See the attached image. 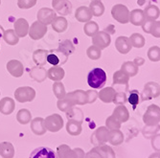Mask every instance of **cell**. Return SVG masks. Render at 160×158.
I'll list each match as a JSON object with an SVG mask.
<instances>
[{"label": "cell", "instance_id": "cell-1", "mask_svg": "<svg viewBox=\"0 0 160 158\" xmlns=\"http://www.w3.org/2000/svg\"><path fill=\"white\" fill-rule=\"evenodd\" d=\"M108 80L107 73L102 68H94L92 69L88 75H87V83L93 89L103 88Z\"/></svg>", "mask_w": 160, "mask_h": 158}, {"label": "cell", "instance_id": "cell-2", "mask_svg": "<svg viewBox=\"0 0 160 158\" xmlns=\"http://www.w3.org/2000/svg\"><path fill=\"white\" fill-rule=\"evenodd\" d=\"M143 123L145 126H157L160 123V106L151 105L147 107L143 115Z\"/></svg>", "mask_w": 160, "mask_h": 158}, {"label": "cell", "instance_id": "cell-3", "mask_svg": "<svg viewBox=\"0 0 160 158\" xmlns=\"http://www.w3.org/2000/svg\"><path fill=\"white\" fill-rule=\"evenodd\" d=\"M57 155L59 158H85V153L81 148H71L65 144L57 148Z\"/></svg>", "mask_w": 160, "mask_h": 158}, {"label": "cell", "instance_id": "cell-4", "mask_svg": "<svg viewBox=\"0 0 160 158\" xmlns=\"http://www.w3.org/2000/svg\"><path fill=\"white\" fill-rule=\"evenodd\" d=\"M160 96V84L155 81H148L144 85V88L140 94V100L142 102L149 101Z\"/></svg>", "mask_w": 160, "mask_h": 158}, {"label": "cell", "instance_id": "cell-5", "mask_svg": "<svg viewBox=\"0 0 160 158\" xmlns=\"http://www.w3.org/2000/svg\"><path fill=\"white\" fill-rule=\"evenodd\" d=\"M129 10L123 4H116L111 9V16L120 24H127L129 22Z\"/></svg>", "mask_w": 160, "mask_h": 158}, {"label": "cell", "instance_id": "cell-6", "mask_svg": "<svg viewBox=\"0 0 160 158\" xmlns=\"http://www.w3.org/2000/svg\"><path fill=\"white\" fill-rule=\"evenodd\" d=\"M14 98L18 103H29L36 98V90L31 86H21L14 91Z\"/></svg>", "mask_w": 160, "mask_h": 158}, {"label": "cell", "instance_id": "cell-7", "mask_svg": "<svg viewBox=\"0 0 160 158\" xmlns=\"http://www.w3.org/2000/svg\"><path fill=\"white\" fill-rule=\"evenodd\" d=\"M44 125L48 131L50 132H58L63 127V119L60 114H52L49 115L46 119H44Z\"/></svg>", "mask_w": 160, "mask_h": 158}, {"label": "cell", "instance_id": "cell-8", "mask_svg": "<svg viewBox=\"0 0 160 158\" xmlns=\"http://www.w3.org/2000/svg\"><path fill=\"white\" fill-rule=\"evenodd\" d=\"M47 31H48L47 25L43 24L39 20H36L35 22H33L31 24L30 28H29L28 35L32 39L38 40V39H41L43 37L46 35Z\"/></svg>", "mask_w": 160, "mask_h": 158}, {"label": "cell", "instance_id": "cell-9", "mask_svg": "<svg viewBox=\"0 0 160 158\" xmlns=\"http://www.w3.org/2000/svg\"><path fill=\"white\" fill-rule=\"evenodd\" d=\"M109 136V129L107 126H100L98 127L91 136V143L95 147L106 145L108 142Z\"/></svg>", "mask_w": 160, "mask_h": 158}, {"label": "cell", "instance_id": "cell-10", "mask_svg": "<svg viewBox=\"0 0 160 158\" xmlns=\"http://www.w3.org/2000/svg\"><path fill=\"white\" fill-rule=\"evenodd\" d=\"M68 61V56L62 53L59 49L50 50L47 56V63H50L52 66H61L66 63Z\"/></svg>", "mask_w": 160, "mask_h": 158}, {"label": "cell", "instance_id": "cell-11", "mask_svg": "<svg viewBox=\"0 0 160 158\" xmlns=\"http://www.w3.org/2000/svg\"><path fill=\"white\" fill-rule=\"evenodd\" d=\"M111 43L110 35L105 31H99L95 36L92 37V45L104 50L108 48Z\"/></svg>", "mask_w": 160, "mask_h": 158}, {"label": "cell", "instance_id": "cell-12", "mask_svg": "<svg viewBox=\"0 0 160 158\" xmlns=\"http://www.w3.org/2000/svg\"><path fill=\"white\" fill-rule=\"evenodd\" d=\"M65 98H67L74 106H84L87 105V94L86 91L82 89H77L66 93Z\"/></svg>", "mask_w": 160, "mask_h": 158}, {"label": "cell", "instance_id": "cell-13", "mask_svg": "<svg viewBox=\"0 0 160 158\" xmlns=\"http://www.w3.org/2000/svg\"><path fill=\"white\" fill-rule=\"evenodd\" d=\"M52 7L62 17L68 16L72 12V4L69 0H52Z\"/></svg>", "mask_w": 160, "mask_h": 158}, {"label": "cell", "instance_id": "cell-14", "mask_svg": "<svg viewBox=\"0 0 160 158\" xmlns=\"http://www.w3.org/2000/svg\"><path fill=\"white\" fill-rule=\"evenodd\" d=\"M37 17H38V20H39L43 24L48 26V25H51L54 19L57 17V12L53 9L43 7L38 10L37 13Z\"/></svg>", "mask_w": 160, "mask_h": 158}, {"label": "cell", "instance_id": "cell-15", "mask_svg": "<svg viewBox=\"0 0 160 158\" xmlns=\"http://www.w3.org/2000/svg\"><path fill=\"white\" fill-rule=\"evenodd\" d=\"M6 68L9 73L14 78H20L24 73V66L21 62L18 60H11L7 62Z\"/></svg>", "mask_w": 160, "mask_h": 158}, {"label": "cell", "instance_id": "cell-16", "mask_svg": "<svg viewBox=\"0 0 160 158\" xmlns=\"http://www.w3.org/2000/svg\"><path fill=\"white\" fill-rule=\"evenodd\" d=\"M115 48L122 55H127L128 53H129L130 50L132 49V45L130 43L129 37L125 36L118 37L115 40Z\"/></svg>", "mask_w": 160, "mask_h": 158}, {"label": "cell", "instance_id": "cell-17", "mask_svg": "<svg viewBox=\"0 0 160 158\" xmlns=\"http://www.w3.org/2000/svg\"><path fill=\"white\" fill-rule=\"evenodd\" d=\"M29 158H59L57 155V152H55L53 150L46 148V147H39L35 149Z\"/></svg>", "mask_w": 160, "mask_h": 158}, {"label": "cell", "instance_id": "cell-18", "mask_svg": "<svg viewBox=\"0 0 160 158\" xmlns=\"http://www.w3.org/2000/svg\"><path fill=\"white\" fill-rule=\"evenodd\" d=\"M29 28L30 25L25 18H18L13 23V30L18 37H25L29 33Z\"/></svg>", "mask_w": 160, "mask_h": 158}, {"label": "cell", "instance_id": "cell-19", "mask_svg": "<svg viewBox=\"0 0 160 158\" xmlns=\"http://www.w3.org/2000/svg\"><path fill=\"white\" fill-rule=\"evenodd\" d=\"M93 14L90 11V9L86 6H81L79 7L75 12V18L82 23H86L92 19Z\"/></svg>", "mask_w": 160, "mask_h": 158}, {"label": "cell", "instance_id": "cell-20", "mask_svg": "<svg viewBox=\"0 0 160 158\" xmlns=\"http://www.w3.org/2000/svg\"><path fill=\"white\" fill-rule=\"evenodd\" d=\"M29 75L34 81L38 82H42L47 78V70L43 66L36 65L31 68L30 72H29Z\"/></svg>", "mask_w": 160, "mask_h": 158}, {"label": "cell", "instance_id": "cell-21", "mask_svg": "<svg viewBox=\"0 0 160 158\" xmlns=\"http://www.w3.org/2000/svg\"><path fill=\"white\" fill-rule=\"evenodd\" d=\"M16 103L14 100L10 97H5L0 100V112L4 115H10L14 111Z\"/></svg>", "mask_w": 160, "mask_h": 158}, {"label": "cell", "instance_id": "cell-22", "mask_svg": "<svg viewBox=\"0 0 160 158\" xmlns=\"http://www.w3.org/2000/svg\"><path fill=\"white\" fill-rule=\"evenodd\" d=\"M31 131L34 134L41 136L45 134L46 132V127L44 125V119L41 117H37L35 119H32L31 121Z\"/></svg>", "mask_w": 160, "mask_h": 158}, {"label": "cell", "instance_id": "cell-23", "mask_svg": "<svg viewBox=\"0 0 160 158\" xmlns=\"http://www.w3.org/2000/svg\"><path fill=\"white\" fill-rule=\"evenodd\" d=\"M64 76L65 72L62 66H51L47 70V78L53 81H61Z\"/></svg>", "mask_w": 160, "mask_h": 158}, {"label": "cell", "instance_id": "cell-24", "mask_svg": "<svg viewBox=\"0 0 160 158\" xmlns=\"http://www.w3.org/2000/svg\"><path fill=\"white\" fill-rule=\"evenodd\" d=\"M115 94H116V90L112 86H108V87H105L103 89H101L100 92H98V98L105 104H110L113 102Z\"/></svg>", "mask_w": 160, "mask_h": 158}, {"label": "cell", "instance_id": "cell-25", "mask_svg": "<svg viewBox=\"0 0 160 158\" xmlns=\"http://www.w3.org/2000/svg\"><path fill=\"white\" fill-rule=\"evenodd\" d=\"M112 115L118 121H120L122 124H124L129 120V112H128V109L127 108V106L125 105H121V106H116L112 112Z\"/></svg>", "mask_w": 160, "mask_h": 158}, {"label": "cell", "instance_id": "cell-26", "mask_svg": "<svg viewBox=\"0 0 160 158\" xmlns=\"http://www.w3.org/2000/svg\"><path fill=\"white\" fill-rule=\"evenodd\" d=\"M146 20L144 10L134 9L129 12V22L134 26H141Z\"/></svg>", "mask_w": 160, "mask_h": 158}, {"label": "cell", "instance_id": "cell-27", "mask_svg": "<svg viewBox=\"0 0 160 158\" xmlns=\"http://www.w3.org/2000/svg\"><path fill=\"white\" fill-rule=\"evenodd\" d=\"M52 29L57 33H63L68 28V21L64 17H57L51 24Z\"/></svg>", "mask_w": 160, "mask_h": 158}, {"label": "cell", "instance_id": "cell-28", "mask_svg": "<svg viewBox=\"0 0 160 158\" xmlns=\"http://www.w3.org/2000/svg\"><path fill=\"white\" fill-rule=\"evenodd\" d=\"M49 51L44 49H38L33 53V61L38 66H44L47 63V56Z\"/></svg>", "mask_w": 160, "mask_h": 158}, {"label": "cell", "instance_id": "cell-29", "mask_svg": "<svg viewBox=\"0 0 160 158\" xmlns=\"http://www.w3.org/2000/svg\"><path fill=\"white\" fill-rule=\"evenodd\" d=\"M82 123L75 120H68L66 123V131L69 135L78 136L82 133Z\"/></svg>", "mask_w": 160, "mask_h": 158}, {"label": "cell", "instance_id": "cell-30", "mask_svg": "<svg viewBox=\"0 0 160 158\" xmlns=\"http://www.w3.org/2000/svg\"><path fill=\"white\" fill-rule=\"evenodd\" d=\"M124 142V134L120 129L109 131L108 143L112 146H119Z\"/></svg>", "mask_w": 160, "mask_h": 158}, {"label": "cell", "instance_id": "cell-31", "mask_svg": "<svg viewBox=\"0 0 160 158\" xmlns=\"http://www.w3.org/2000/svg\"><path fill=\"white\" fill-rule=\"evenodd\" d=\"M121 70L129 78H132L138 74L139 67L133 62H125L121 66Z\"/></svg>", "mask_w": 160, "mask_h": 158}, {"label": "cell", "instance_id": "cell-32", "mask_svg": "<svg viewBox=\"0 0 160 158\" xmlns=\"http://www.w3.org/2000/svg\"><path fill=\"white\" fill-rule=\"evenodd\" d=\"M2 37L4 39V41L7 43L8 45L13 46V45H17L18 41H19V37L16 34L13 29H8V30L3 32Z\"/></svg>", "mask_w": 160, "mask_h": 158}, {"label": "cell", "instance_id": "cell-33", "mask_svg": "<svg viewBox=\"0 0 160 158\" xmlns=\"http://www.w3.org/2000/svg\"><path fill=\"white\" fill-rule=\"evenodd\" d=\"M0 156H2V158H13L14 148L12 143L10 142L0 143Z\"/></svg>", "mask_w": 160, "mask_h": 158}, {"label": "cell", "instance_id": "cell-34", "mask_svg": "<svg viewBox=\"0 0 160 158\" xmlns=\"http://www.w3.org/2000/svg\"><path fill=\"white\" fill-rule=\"evenodd\" d=\"M144 13L145 17H146V19L155 21L160 17V9L156 5L151 4L144 10Z\"/></svg>", "mask_w": 160, "mask_h": 158}, {"label": "cell", "instance_id": "cell-35", "mask_svg": "<svg viewBox=\"0 0 160 158\" xmlns=\"http://www.w3.org/2000/svg\"><path fill=\"white\" fill-rule=\"evenodd\" d=\"M95 17H100L105 12V5L102 1H91L88 7Z\"/></svg>", "mask_w": 160, "mask_h": 158}, {"label": "cell", "instance_id": "cell-36", "mask_svg": "<svg viewBox=\"0 0 160 158\" xmlns=\"http://www.w3.org/2000/svg\"><path fill=\"white\" fill-rule=\"evenodd\" d=\"M129 77L125 74L124 72L120 69L118 71H116L114 72V74H113V84H123V85H127L128 84V81H129Z\"/></svg>", "mask_w": 160, "mask_h": 158}, {"label": "cell", "instance_id": "cell-37", "mask_svg": "<svg viewBox=\"0 0 160 158\" xmlns=\"http://www.w3.org/2000/svg\"><path fill=\"white\" fill-rule=\"evenodd\" d=\"M99 25L96 21L90 20L88 22L84 23L83 26V32L87 37H92L93 36H95L98 32H99Z\"/></svg>", "mask_w": 160, "mask_h": 158}, {"label": "cell", "instance_id": "cell-38", "mask_svg": "<svg viewBox=\"0 0 160 158\" xmlns=\"http://www.w3.org/2000/svg\"><path fill=\"white\" fill-rule=\"evenodd\" d=\"M66 114V118L68 120H75L78 122L82 123L83 121V113L82 111V109L73 106L70 110H68L67 112H65Z\"/></svg>", "mask_w": 160, "mask_h": 158}, {"label": "cell", "instance_id": "cell-39", "mask_svg": "<svg viewBox=\"0 0 160 158\" xmlns=\"http://www.w3.org/2000/svg\"><path fill=\"white\" fill-rule=\"evenodd\" d=\"M17 120L21 125H27L32 121V114L26 108L20 109L17 114Z\"/></svg>", "mask_w": 160, "mask_h": 158}, {"label": "cell", "instance_id": "cell-40", "mask_svg": "<svg viewBox=\"0 0 160 158\" xmlns=\"http://www.w3.org/2000/svg\"><path fill=\"white\" fill-rule=\"evenodd\" d=\"M59 50H61L62 53H64L66 56H70L75 52V45L73 42L69 39H65L62 41L59 44Z\"/></svg>", "mask_w": 160, "mask_h": 158}, {"label": "cell", "instance_id": "cell-41", "mask_svg": "<svg viewBox=\"0 0 160 158\" xmlns=\"http://www.w3.org/2000/svg\"><path fill=\"white\" fill-rule=\"evenodd\" d=\"M129 40L132 47H135V48H142L146 44V39H145V37L141 34H138V33H133L130 36Z\"/></svg>", "mask_w": 160, "mask_h": 158}, {"label": "cell", "instance_id": "cell-42", "mask_svg": "<svg viewBox=\"0 0 160 158\" xmlns=\"http://www.w3.org/2000/svg\"><path fill=\"white\" fill-rule=\"evenodd\" d=\"M95 149L101 153L103 158H116L115 151H113V149L110 146L103 145V146L95 147Z\"/></svg>", "mask_w": 160, "mask_h": 158}, {"label": "cell", "instance_id": "cell-43", "mask_svg": "<svg viewBox=\"0 0 160 158\" xmlns=\"http://www.w3.org/2000/svg\"><path fill=\"white\" fill-rule=\"evenodd\" d=\"M52 88H53L54 95L58 98V100L63 99L65 97L66 95L65 87H64V84L62 81H55Z\"/></svg>", "mask_w": 160, "mask_h": 158}, {"label": "cell", "instance_id": "cell-44", "mask_svg": "<svg viewBox=\"0 0 160 158\" xmlns=\"http://www.w3.org/2000/svg\"><path fill=\"white\" fill-rule=\"evenodd\" d=\"M160 129L159 125L157 126H145V127L142 129V134L145 138L152 139Z\"/></svg>", "mask_w": 160, "mask_h": 158}, {"label": "cell", "instance_id": "cell-45", "mask_svg": "<svg viewBox=\"0 0 160 158\" xmlns=\"http://www.w3.org/2000/svg\"><path fill=\"white\" fill-rule=\"evenodd\" d=\"M86 55H87V57H88L90 60L97 61V60L101 59V57H102V50L100 48L94 46V45H91V46H89L88 48H87Z\"/></svg>", "mask_w": 160, "mask_h": 158}, {"label": "cell", "instance_id": "cell-46", "mask_svg": "<svg viewBox=\"0 0 160 158\" xmlns=\"http://www.w3.org/2000/svg\"><path fill=\"white\" fill-rule=\"evenodd\" d=\"M140 101H141L140 100V93L137 90L133 89V90H132L129 92V95L128 96V102L132 106L133 109L136 108V106L140 103Z\"/></svg>", "mask_w": 160, "mask_h": 158}, {"label": "cell", "instance_id": "cell-47", "mask_svg": "<svg viewBox=\"0 0 160 158\" xmlns=\"http://www.w3.org/2000/svg\"><path fill=\"white\" fill-rule=\"evenodd\" d=\"M57 106L58 108H59L61 111L62 112H67L68 110H70L73 106H75L73 104H72L70 101L67 99V98H63V99H60V100H58V102H57Z\"/></svg>", "mask_w": 160, "mask_h": 158}, {"label": "cell", "instance_id": "cell-48", "mask_svg": "<svg viewBox=\"0 0 160 158\" xmlns=\"http://www.w3.org/2000/svg\"><path fill=\"white\" fill-rule=\"evenodd\" d=\"M148 57L152 62H157L160 61V47L158 46H152L148 50Z\"/></svg>", "mask_w": 160, "mask_h": 158}, {"label": "cell", "instance_id": "cell-49", "mask_svg": "<svg viewBox=\"0 0 160 158\" xmlns=\"http://www.w3.org/2000/svg\"><path fill=\"white\" fill-rule=\"evenodd\" d=\"M122 126V123L116 119L113 115H110L109 117L106 120V126L109 129V131H113V129H120Z\"/></svg>", "mask_w": 160, "mask_h": 158}, {"label": "cell", "instance_id": "cell-50", "mask_svg": "<svg viewBox=\"0 0 160 158\" xmlns=\"http://www.w3.org/2000/svg\"><path fill=\"white\" fill-rule=\"evenodd\" d=\"M127 102H128V96L126 95L125 92H116L112 103H114L117 106H121V105H125Z\"/></svg>", "mask_w": 160, "mask_h": 158}, {"label": "cell", "instance_id": "cell-51", "mask_svg": "<svg viewBox=\"0 0 160 158\" xmlns=\"http://www.w3.org/2000/svg\"><path fill=\"white\" fill-rule=\"evenodd\" d=\"M37 1L38 0H18V6L22 10L31 9L37 4Z\"/></svg>", "mask_w": 160, "mask_h": 158}, {"label": "cell", "instance_id": "cell-52", "mask_svg": "<svg viewBox=\"0 0 160 158\" xmlns=\"http://www.w3.org/2000/svg\"><path fill=\"white\" fill-rule=\"evenodd\" d=\"M150 34L156 38H160V20H155L153 22Z\"/></svg>", "mask_w": 160, "mask_h": 158}, {"label": "cell", "instance_id": "cell-53", "mask_svg": "<svg viewBox=\"0 0 160 158\" xmlns=\"http://www.w3.org/2000/svg\"><path fill=\"white\" fill-rule=\"evenodd\" d=\"M152 148L153 151L160 152V133H156L152 139H151Z\"/></svg>", "mask_w": 160, "mask_h": 158}, {"label": "cell", "instance_id": "cell-54", "mask_svg": "<svg viewBox=\"0 0 160 158\" xmlns=\"http://www.w3.org/2000/svg\"><path fill=\"white\" fill-rule=\"evenodd\" d=\"M86 94H87V104H93L98 99V92L95 89L86 90Z\"/></svg>", "mask_w": 160, "mask_h": 158}, {"label": "cell", "instance_id": "cell-55", "mask_svg": "<svg viewBox=\"0 0 160 158\" xmlns=\"http://www.w3.org/2000/svg\"><path fill=\"white\" fill-rule=\"evenodd\" d=\"M153 22H154V21H152V20H148V19L145 20L144 23L141 25V27H142V29H143V31H144L145 33H147V34H150L151 29H152V26Z\"/></svg>", "mask_w": 160, "mask_h": 158}, {"label": "cell", "instance_id": "cell-56", "mask_svg": "<svg viewBox=\"0 0 160 158\" xmlns=\"http://www.w3.org/2000/svg\"><path fill=\"white\" fill-rule=\"evenodd\" d=\"M85 158H103V157H102L101 153L95 148H93L88 152L85 153Z\"/></svg>", "mask_w": 160, "mask_h": 158}, {"label": "cell", "instance_id": "cell-57", "mask_svg": "<svg viewBox=\"0 0 160 158\" xmlns=\"http://www.w3.org/2000/svg\"><path fill=\"white\" fill-rule=\"evenodd\" d=\"M133 62H134V63L139 67V66H141V65H143V64H144L145 60H144V59H142V57H136V59H134Z\"/></svg>", "mask_w": 160, "mask_h": 158}, {"label": "cell", "instance_id": "cell-58", "mask_svg": "<svg viewBox=\"0 0 160 158\" xmlns=\"http://www.w3.org/2000/svg\"><path fill=\"white\" fill-rule=\"evenodd\" d=\"M105 32H107V33H108V34H109V35H113V34L115 33L114 26H113V25H109V26H108V27L106 28Z\"/></svg>", "mask_w": 160, "mask_h": 158}, {"label": "cell", "instance_id": "cell-59", "mask_svg": "<svg viewBox=\"0 0 160 158\" xmlns=\"http://www.w3.org/2000/svg\"><path fill=\"white\" fill-rule=\"evenodd\" d=\"M148 158H160V152L158 151H154L153 153H152Z\"/></svg>", "mask_w": 160, "mask_h": 158}, {"label": "cell", "instance_id": "cell-60", "mask_svg": "<svg viewBox=\"0 0 160 158\" xmlns=\"http://www.w3.org/2000/svg\"><path fill=\"white\" fill-rule=\"evenodd\" d=\"M91 1H102V0H91Z\"/></svg>", "mask_w": 160, "mask_h": 158}, {"label": "cell", "instance_id": "cell-61", "mask_svg": "<svg viewBox=\"0 0 160 158\" xmlns=\"http://www.w3.org/2000/svg\"><path fill=\"white\" fill-rule=\"evenodd\" d=\"M0 30H2V27L1 26H0Z\"/></svg>", "mask_w": 160, "mask_h": 158}, {"label": "cell", "instance_id": "cell-62", "mask_svg": "<svg viewBox=\"0 0 160 158\" xmlns=\"http://www.w3.org/2000/svg\"><path fill=\"white\" fill-rule=\"evenodd\" d=\"M0 5H1V0H0Z\"/></svg>", "mask_w": 160, "mask_h": 158}, {"label": "cell", "instance_id": "cell-63", "mask_svg": "<svg viewBox=\"0 0 160 158\" xmlns=\"http://www.w3.org/2000/svg\"><path fill=\"white\" fill-rule=\"evenodd\" d=\"M0 94H1V93H0Z\"/></svg>", "mask_w": 160, "mask_h": 158}]
</instances>
